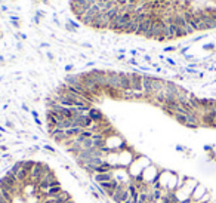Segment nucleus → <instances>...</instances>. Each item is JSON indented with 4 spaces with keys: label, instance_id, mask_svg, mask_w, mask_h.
Instances as JSON below:
<instances>
[{
    "label": "nucleus",
    "instance_id": "f03ea898",
    "mask_svg": "<svg viewBox=\"0 0 216 203\" xmlns=\"http://www.w3.org/2000/svg\"><path fill=\"white\" fill-rule=\"evenodd\" d=\"M107 76H108V85L112 89L121 90V86H120V76L119 71H114V70H107Z\"/></svg>",
    "mask_w": 216,
    "mask_h": 203
},
{
    "label": "nucleus",
    "instance_id": "7c9ffc66",
    "mask_svg": "<svg viewBox=\"0 0 216 203\" xmlns=\"http://www.w3.org/2000/svg\"><path fill=\"white\" fill-rule=\"evenodd\" d=\"M0 62H2V64H3V62H5V58H3V56H2V55H0Z\"/></svg>",
    "mask_w": 216,
    "mask_h": 203
},
{
    "label": "nucleus",
    "instance_id": "20e7f679",
    "mask_svg": "<svg viewBox=\"0 0 216 203\" xmlns=\"http://www.w3.org/2000/svg\"><path fill=\"white\" fill-rule=\"evenodd\" d=\"M130 77H132V89L136 90V92H144V88H142L144 74H139L138 71H132Z\"/></svg>",
    "mask_w": 216,
    "mask_h": 203
},
{
    "label": "nucleus",
    "instance_id": "b1692460",
    "mask_svg": "<svg viewBox=\"0 0 216 203\" xmlns=\"http://www.w3.org/2000/svg\"><path fill=\"white\" fill-rule=\"evenodd\" d=\"M82 46L83 48H89V49L92 48V45H89V43H82Z\"/></svg>",
    "mask_w": 216,
    "mask_h": 203
},
{
    "label": "nucleus",
    "instance_id": "0eeeda50",
    "mask_svg": "<svg viewBox=\"0 0 216 203\" xmlns=\"http://www.w3.org/2000/svg\"><path fill=\"white\" fill-rule=\"evenodd\" d=\"M112 178H114L112 172H110V173H95V175L92 176V180L95 181V182H98V184H102V182H107V181H111Z\"/></svg>",
    "mask_w": 216,
    "mask_h": 203
},
{
    "label": "nucleus",
    "instance_id": "f8f14e48",
    "mask_svg": "<svg viewBox=\"0 0 216 203\" xmlns=\"http://www.w3.org/2000/svg\"><path fill=\"white\" fill-rule=\"evenodd\" d=\"M49 185H51V187H59L61 182L58 181V178H53L52 181H49Z\"/></svg>",
    "mask_w": 216,
    "mask_h": 203
},
{
    "label": "nucleus",
    "instance_id": "c756f323",
    "mask_svg": "<svg viewBox=\"0 0 216 203\" xmlns=\"http://www.w3.org/2000/svg\"><path fill=\"white\" fill-rule=\"evenodd\" d=\"M42 3H45V5H49V0H40Z\"/></svg>",
    "mask_w": 216,
    "mask_h": 203
},
{
    "label": "nucleus",
    "instance_id": "aec40b11",
    "mask_svg": "<svg viewBox=\"0 0 216 203\" xmlns=\"http://www.w3.org/2000/svg\"><path fill=\"white\" fill-rule=\"evenodd\" d=\"M34 123H36V125H37L39 128H42V120H40V119H39V117H36V119H34Z\"/></svg>",
    "mask_w": 216,
    "mask_h": 203
},
{
    "label": "nucleus",
    "instance_id": "423d86ee",
    "mask_svg": "<svg viewBox=\"0 0 216 203\" xmlns=\"http://www.w3.org/2000/svg\"><path fill=\"white\" fill-rule=\"evenodd\" d=\"M206 194V188L203 187L201 184H197V187L194 188L193 194H191V200H194V202H200L201 197Z\"/></svg>",
    "mask_w": 216,
    "mask_h": 203
},
{
    "label": "nucleus",
    "instance_id": "9b49d317",
    "mask_svg": "<svg viewBox=\"0 0 216 203\" xmlns=\"http://www.w3.org/2000/svg\"><path fill=\"white\" fill-rule=\"evenodd\" d=\"M43 150H47L49 153H52V154H55V153H56V150L53 148L52 145H49V144H45V145H43Z\"/></svg>",
    "mask_w": 216,
    "mask_h": 203
},
{
    "label": "nucleus",
    "instance_id": "dca6fc26",
    "mask_svg": "<svg viewBox=\"0 0 216 203\" xmlns=\"http://www.w3.org/2000/svg\"><path fill=\"white\" fill-rule=\"evenodd\" d=\"M65 28H67V30L70 31V33H75V31H77V30L74 28V27H71V25H70L68 23H67V25H65Z\"/></svg>",
    "mask_w": 216,
    "mask_h": 203
},
{
    "label": "nucleus",
    "instance_id": "4be33fe9",
    "mask_svg": "<svg viewBox=\"0 0 216 203\" xmlns=\"http://www.w3.org/2000/svg\"><path fill=\"white\" fill-rule=\"evenodd\" d=\"M31 116H33V119H36V117H39V113L36 110H33V111H31Z\"/></svg>",
    "mask_w": 216,
    "mask_h": 203
},
{
    "label": "nucleus",
    "instance_id": "6e6552de",
    "mask_svg": "<svg viewBox=\"0 0 216 203\" xmlns=\"http://www.w3.org/2000/svg\"><path fill=\"white\" fill-rule=\"evenodd\" d=\"M173 119L178 122V123H181V125H184V126H186L188 125V114H181V113H176L175 116H173Z\"/></svg>",
    "mask_w": 216,
    "mask_h": 203
},
{
    "label": "nucleus",
    "instance_id": "7ed1b4c3",
    "mask_svg": "<svg viewBox=\"0 0 216 203\" xmlns=\"http://www.w3.org/2000/svg\"><path fill=\"white\" fill-rule=\"evenodd\" d=\"M153 21H154L153 15L148 14V16H147V18H145V19L139 24L138 31H136V36H144V37H145V34L148 33V30H149V27H151V24H153Z\"/></svg>",
    "mask_w": 216,
    "mask_h": 203
},
{
    "label": "nucleus",
    "instance_id": "c85d7f7f",
    "mask_svg": "<svg viewBox=\"0 0 216 203\" xmlns=\"http://www.w3.org/2000/svg\"><path fill=\"white\" fill-rule=\"evenodd\" d=\"M42 48H49V43H42Z\"/></svg>",
    "mask_w": 216,
    "mask_h": 203
},
{
    "label": "nucleus",
    "instance_id": "f257e3e1",
    "mask_svg": "<svg viewBox=\"0 0 216 203\" xmlns=\"http://www.w3.org/2000/svg\"><path fill=\"white\" fill-rule=\"evenodd\" d=\"M119 76H120L121 92L132 90V77H130V73H127V71H119Z\"/></svg>",
    "mask_w": 216,
    "mask_h": 203
},
{
    "label": "nucleus",
    "instance_id": "f3484780",
    "mask_svg": "<svg viewBox=\"0 0 216 203\" xmlns=\"http://www.w3.org/2000/svg\"><path fill=\"white\" fill-rule=\"evenodd\" d=\"M173 51H176V48H175V46H169V48H164V52H173Z\"/></svg>",
    "mask_w": 216,
    "mask_h": 203
},
{
    "label": "nucleus",
    "instance_id": "2eb2a0df",
    "mask_svg": "<svg viewBox=\"0 0 216 203\" xmlns=\"http://www.w3.org/2000/svg\"><path fill=\"white\" fill-rule=\"evenodd\" d=\"M116 3H117L119 6H126L127 3H129V0H116Z\"/></svg>",
    "mask_w": 216,
    "mask_h": 203
},
{
    "label": "nucleus",
    "instance_id": "ddd939ff",
    "mask_svg": "<svg viewBox=\"0 0 216 203\" xmlns=\"http://www.w3.org/2000/svg\"><path fill=\"white\" fill-rule=\"evenodd\" d=\"M68 24H70L71 27H74L75 30H79V28H80V24H79V23H75L74 19H68Z\"/></svg>",
    "mask_w": 216,
    "mask_h": 203
},
{
    "label": "nucleus",
    "instance_id": "393cba45",
    "mask_svg": "<svg viewBox=\"0 0 216 203\" xmlns=\"http://www.w3.org/2000/svg\"><path fill=\"white\" fill-rule=\"evenodd\" d=\"M21 108H22L24 111H28V107L25 106V104H22V106H21Z\"/></svg>",
    "mask_w": 216,
    "mask_h": 203
},
{
    "label": "nucleus",
    "instance_id": "473e14b6",
    "mask_svg": "<svg viewBox=\"0 0 216 203\" xmlns=\"http://www.w3.org/2000/svg\"><path fill=\"white\" fill-rule=\"evenodd\" d=\"M2 138H3V134H2V132H0V139H2Z\"/></svg>",
    "mask_w": 216,
    "mask_h": 203
},
{
    "label": "nucleus",
    "instance_id": "f704fd0d",
    "mask_svg": "<svg viewBox=\"0 0 216 203\" xmlns=\"http://www.w3.org/2000/svg\"><path fill=\"white\" fill-rule=\"evenodd\" d=\"M132 203H135V202H132Z\"/></svg>",
    "mask_w": 216,
    "mask_h": 203
},
{
    "label": "nucleus",
    "instance_id": "cd10ccee",
    "mask_svg": "<svg viewBox=\"0 0 216 203\" xmlns=\"http://www.w3.org/2000/svg\"><path fill=\"white\" fill-rule=\"evenodd\" d=\"M0 132H2V134H5V132H6V128H3V126H0Z\"/></svg>",
    "mask_w": 216,
    "mask_h": 203
},
{
    "label": "nucleus",
    "instance_id": "6ab92c4d",
    "mask_svg": "<svg viewBox=\"0 0 216 203\" xmlns=\"http://www.w3.org/2000/svg\"><path fill=\"white\" fill-rule=\"evenodd\" d=\"M6 128H9V129H14V128H15V126H14V123H12V122H10V120H8V122H6Z\"/></svg>",
    "mask_w": 216,
    "mask_h": 203
},
{
    "label": "nucleus",
    "instance_id": "5701e85b",
    "mask_svg": "<svg viewBox=\"0 0 216 203\" xmlns=\"http://www.w3.org/2000/svg\"><path fill=\"white\" fill-rule=\"evenodd\" d=\"M46 55H47V58H49V60H51V61L53 60V53H51V52H47V53H46Z\"/></svg>",
    "mask_w": 216,
    "mask_h": 203
},
{
    "label": "nucleus",
    "instance_id": "39448f33",
    "mask_svg": "<svg viewBox=\"0 0 216 203\" xmlns=\"http://www.w3.org/2000/svg\"><path fill=\"white\" fill-rule=\"evenodd\" d=\"M88 116H89L90 119H92V122H93V123H101V122H104V120H105L104 113H102L101 110L95 108V107H92L89 111H88Z\"/></svg>",
    "mask_w": 216,
    "mask_h": 203
},
{
    "label": "nucleus",
    "instance_id": "72a5a7b5",
    "mask_svg": "<svg viewBox=\"0 0 216 203\" xmlns=\"http://www.w3.org/2000/svg\"><path fill=\"white\" fill-rule=\"evenodd\" d=\"M105 203H111V202H110V200H105Z\"/></svg>",
    "mask_w": 216,
    "mask_h": 203
},
{
    "label": "nucleus",
    "instance_id": "9d476101",
    "mask_svg": "<svg viewBox=\"0 0 216 203\" xmlns=\"http://www.w3.org/2000/svg\"><path fill=\"white\" fill-rule=\"evenodd\" d=\"M10 23H12V25H14L15 28H19V18H18V16L10 15Z\"/></svg>",
    "mask_w": 216,
    "mask_h": 203
},
{
    "label": "nucleus",
    "instance_id": "1a4fd4ad",
    "mask_svg": "<svg viewBox=\"0 0 216 203\" xmlns=\"http://www.w3.org/2000/svg\"><path fill=\"white\" fill-rule=\"evenodd\" d=\"M80 135H82L83 138H92V136H93V132H92L90 129H83Z\"/></svg>",
    "mask_w": 216,
    "mask_h": 203
},
{
    "label": "nucleus",
    "instance_id": "4468645a",
    "mask_svg": "<svg viewBox=\"0 0 216 203\" xmlns=\"http://www.w3.org/2000/svg\"><path fill=\"white\" fill-rule=\"evenodd\" d=\"M127 64H130V65H133V67H138V65H139L135 58H129V60H127Z\"/></svg>",
    "mask_w": 216,
    "mask_h": 203
},
{
    "label": "nucleus",
    "instance_id": "412c9836",
    "mask_svg": "<svg viewBox=\"0 0 216 203\" xmlns=\"http://www.w3.org/2000/svg\"><path fill=\"white\" fill-rule=\"evenodd\" d=\"M124 58H126V56H124L123 53H119V55H117V60H119V61H123Z\"/></svg>",
    "mask_w": 216,
    "mask_h": 203
},
{
    "label": "nucleus",
    "instance_id": "a211bd4d",
    "mask_svg": "<svg viewBox=\"0 0 216 203\" xmlns=\"http://www.w3.org/2000/svg\"><path fill=\"white\" fill-rule=\"evenodd\" d=\"M73 68H74V65H73V64H68V65H65V71H67V73H70Z\"/></svg>",
    "mask_w": 216,
    "mask_h": 203
},
{
    "label": "nucleus",
    "instance_id": "2f4dec72",
    "mask_svg": "<svg viewBox=\"0 0 216 203\" xmlns=\"http://www.w3.org/2000/svg\"><path fill=\"white\" fill-rule=\"evenodd\" d=\"M123 203H132V199H127L126 202H123Z\"/></svg>",
    "mask_w": 216,
    "mask_h": 203
},
{
    "label": "nucleus",
    "instance_id": "a878e982",
    "mask_svg": "<svg viewBox=\"0 0 216 203\" xmlns=\"http://www.w3.org/2000/svg\"><path fill=\"white\" fill-rule=\"evenodd\" d=\"M130 55H132V56H136V55H138V52H136V51H130Z\"/></svg>",
    "mask_w": 216,
    "mask_h": 203
},
{
    "label": "nucleus",
    "instance_id": "bb28decb",
    "mask_svg": "<svg viewBox=\"0 0 216 203\" xmlns=\"http://www.w3.org/2000/svg\"><path fill=\"white\" fill-rule=\"evenodd\" d=\"M34 23H36V24L40 23V18H39V16H34Z\"/></svg>",
    "mask_w": 216,
    "mask_h": 203
}]
</instances>
